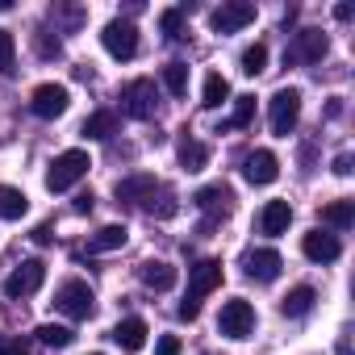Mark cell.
<instances>
[{"instance_id":"6da1fadb","label":"cell","mask_w":355,"mask_h":355,"mask_svg":"<svg viewBox=\"0 0 355 355\" xmlns=\"http://www.w3.org/2000/svg\"><path fill=\"white\" fill-rule=\"evenodd\" d=\"M222 263L218 259H201L197 268H193V276H189V297L180 301V318L184 322H197L201 318V301L214 293V288H222Z\"/></svg>"},{"instance_id":"7a4b0ae2","label":"cell","mask_w":355,"mask_h":355,"mask_svg":"<svg viewBox=\"0 0 355 355\" xmlns=\"http://www.w3.org/2000/svg\"><path fill=\"white\" fill-rule=\"evenodd\" d=\"M88 167H92L88 150H63V155L51 163V171H46V189H51V193H67L71 184H80L84 175H88Z\"/></svg>"},{"instance_id":"3957f363","label":"cell","mask_w":355,"mask_h":355,"mask_svg":"<svg viewBox=\"0 0 355 355\" xmlns=\"http://www.w3.org/2000/svg\"><path fill=\"white\" fill-rule=\"evenodd\" d=\"M55 309L67 313L71 322H84V318H92L96 297H92V288H88L84 280H63V284L55 288Z\"/></svg>"},{"instance_id":"277c9868","label":"cell","mask_w":355,"mask_h":355,"mask_svg":"<svg viewBox=\"0 0 355 355\" xmlns=\"http://www.w3.org/2000/svg\"><path fill=\"white\" fill-rule=\"evenodd\" d=\"M268 121H272V134L276 138H288L301 121V92L297 88H280L272 96V109H268Z\"/></svg>"},{"instance_id":"5b68a950","label":"cell","mask_w":355,"mask_h":355,"mask_svg":"<svg viewBox=\"0 0 355 355\" xmlns=\"http://www.w3.org/2000/svg\"><path fill=\"white\" fill-rule=\"evenodd\" d=\"M155 105H159V88H155V80H130L125 88H121V109L134 117V121H146V117H155Z\"/></svg>"},{"instance_id":"8992f818","label":"cell","mask_w":355,"mask_h":355,"mask_svg":"<svg viewBox=\"0 0 355 355\" xmlns=\"http://www.w3.org/2000/svg\"><path fill=\"white\" fill-rule=\"evenodd\" d=\"M218 330H222L226 338H247V334L255 330V305L243 301V297L226 301L222 313H218Z\"/></svg>"},{"instance_id":"52a82bcc","label":"cell","mask_w":355,"mask_h":355,"mask_svg":"<svg viewBox=\"0 0 355 355\" xmlns=\"http://www.w3.org/2000/svg\"><path fill=\"white\" fill-rule=\"evenodd\" d=\"M251 21H255V5H251V0H226L222 9L209 13V26H214L218 34H239V30L251 26Z\"/></svg>"},{"instance_id":"ba28073f","label":"cell","mask_w":355,"mask_h":355,"mask_svg":"<svg viewBox=\"0 0 355 355\" xmlns=\"http://www.w3.org/2000/svg\"><path fill=\"white\" fill-rule=\"evenodd\" d=\"M101 42H105V51L113 55V59H134L138 55V26L134 21H109L105 26V34H101Z\"/></svg>"},{"instance_id":"9c48e42d","label":"cell","mask_w":355,"mask_h":355,"mask_svg":"<svg viewBox=\"0 0 355 355\" xmlns=\"http://www.w3.org/2000/svg\"><path fill=\"white\" fill-rule=\"evenodd\" d=\"M67 105H71V92H67L63 84H38V88H34V96H30V109H34L42 121L63 117V113H67Z\"/></svg>"},{"instance_id":"30bf717a","label":"cell","mask_w":355,"mask_h":355,"mask_svg":"<svg viewBox=\"0 0 355 355\" xmlns=\"http://www.w3.org/2000/svg\"><path fill=\"white\" fill-rule=\"evenodd\" d=\"M193 205H197L201 214H209V222L201 226V230H209L214 222H222V218L230 214V205H234V193H230L226 184H205V189H197V193H193Z\"/></svg>"},{"instance_id":"8fae6325","label":"cell","mask_w":355,"mask_h":355,"mask_svg":"<svg viewBox=\"0 0 355 355\" xmlns=\"http://www.w3.org/2000/svg\"><path fill=\"white\" fill-rule=\"evenodd\" d=\"M42 280H46V263L42 259H26L21 268H13L9 272V280H5V293L17 301V297H34L38 288H42Z\"/></svg>"},{"instance_id":"7c38bea8","label":"cell","mask_w":355,"mask_h":355,"mask_svg":"<svg viewBox=\"0 0 355 355\" xmlns=\"http://www.w3.org/2000/svg\"><path fill=\"white\" fill-rule=\"evenodd\" d=\"M280 268H284V259H280V251H272V247L247 251V259H243V272H247L251 280H259V284H272V280L280 276Z\"/></svg>"},{"instance_id":"4fadbf2b","label":"cell","mask_w":355,"mask_h":355,"mask_svg":"<svg viewBox=\"0 0 355 355\" xmlns=\"http://www.w3.org/2000/svg\"><path fill=\"white\" fill-rule=\"evenodd\" d=\"M243 175H247V184H272L276 175H280V159L272 155V150H251L247 159H243Z\"/></svg>"},{"instance_id":"5bb4252c","label":"cell","mask_w":355,"mask_h":355,"mask_svg":"<svg viewBox=\"0 0 355 355\" xmlns=\"http://www.w3.org/2000/svg\"><path fill=\"white\" fill-rule=\"evenodd\" d=\"M301 251H305V259H313V263H334V259L343 255L338 239L326 234V230H309V234L301 239Z\"/></svg>"},{"instance_id":"9a60e30c","label":"cell","mask_w":355,"mask_h":355,"mask_svg":"<svg viewBox=\"0 0 355 355\" xmlns=\"http://www.w3.org/2000/svg\"><path fill=\"white\" fill-rule=\"evenodd\" d=\"M288 222H293V205H288V201H268V205L259 209V234H268V239L284 234Z\"/></svg>"},{"instance_id":"2e32d148","label":"cell","mask_w":355,"mask_h":355,"mask_svg":"<svg viewBox=\"0 0 355 355\" xmlns=\"http://www.w3.org/2000/svg\"><path fill=\"white\" fill-rule=\"evenodd\" d=\"M138 276H142V284L155 288V293H167V288H175V280H180V272H175L171 263H163V259H146V263L138 268Z\"/></svg>"},{"instance_id":"e0dca14e","label":"cell","mask_w":355,"mask_h":355,"mask_svg":"<svg viewBox=\"0 0 355 355\" xmlns=\"http://www.w3.org/2000/svg\"><path fill=\"white\" fill-rule=\"evenodd\" d=\"M326 51H330V42H326L322 30H301V34H297V46H293V59H301V63H322Z\"/></svg>"},{"instance_id":"ac0fdd59","label":"cell","mask_w":355,"mask_h":355,"mask_svg":"<svg viewBox=\"0 0 355 355\" xmlns=\"http://www.w3.org/2000/svg\"><path fill=\"white\" fill-rule=\"evenodd\" d=\"M159 189V180H155V175H125V180H117V201H134V205H142L150 193Z\"/></svg>"},{"instance_id":"d6986e66","label":"cell","mask_w":355,"mask_h":355,"mask_svg":"<svg viewBox=\"0 0 355 355\" xmlns=\"http://www.w3.org/2000/svg\"><path fill=\"white\" fill-rule=\"evenodd\" d=\"M113 343H117L121 351H142V347H146V322H142V318L117 322V326H113Z\"/></svg>"},{"instance_id":"ffe728a7","label":"cell","mask_w":355,"mask_h":355,"mask_svg":"<svg viewBox=\"0 0 355 355\" xmlns=\"http://www.w3.org/2000/svg\"><path fill=\"white\" fill-rule=\"evenodd\" d=\"M26 209H30V201L21 189L0 184V222H17V218H26Z\"/></svg>"},{"instance_id":"44dd1931","label":"cell","mask_w":355,"mask_h":355,"mask_svg":"<svg viewBox=\"0 0 355 355\" xmlns=\"http://www.w3.org/2000/svg\"><path fill=\"white\" fill-rule=\"evenodd\" d=\"M313 301H318V293H313L309 284H297V288L280 301V313H284V318H305V313L313 309Z\"/></svg>"},{"instance_id":"7402d4cb","label":"cell","mask_w":355,"mask_h":355,"mask_svg":"<svg viewBox=\"0 0 355 355\" xmlns=\"http://www.w3.org/2000/svg\"><path fill=\"white\" fill-rule=\"evenodd\" d=\"M113 134H117V113H113V109H96V113L84 121V138L105 142V138H113Z\"/></svg>"},{"instance_id":"603a6c76","label":"cell","mask_w":355,"mask_h":355,"mask_svg":"<svg viewBox=\"0 0 355 355\" xmlns=\"http://www.w3.org/2000/svg\"><path fill=\"white\" fill-rule=\"evenodd\" d=\"M205 163H209V146L184 134V138H180V167H184V171H205Z\"/></svg>"},{"instance_id":"cb8c5ba5","label":"cell","mask_w":355,"mask_h":355,"mask_svg":"<svg viewBox=\"0 0 355 355\" xmlns=\"http://www.w3.org/2000/svg\"><path fill=\"white\" fill-rule=\"evenodd\" d=\"M125 239H130L125 226H101V230L88 239V251H92V255H101V251H117V247H125Z\"/></svg>"},{"instance_id":"d4e9b609","label":"cell","mask_w":355,"mask_h":355,"mask_svg":"<svg viewBox=\"0 0 355 355\" xmlns=\"http://www.w3.org/2000/svg\"><path fill=\"white\" fill-rule=\"evenodd\" d=\"M230 101V80L226 76H205V92H201V105L205 109H218V105H226Z\"/></svg>"},{"instance_id":"484cf974","label":"cell","mask_w":355,"mask_h":355,"mask_svg":"<svg viewBox=\"0 0 355 355\" xmlns=\"http://www.w3.org/2000/svg\"><path fill=\"white\" fill-rule=\"evenodd\" d=\"M322 222L334 226V230H347V226L355 222V201H330V205L322 209Z\"/></svg>"},{"instance_id":"4316f807","label":"cell","mask_w":355,"mask_h":355,"mask_svg":"<svg viewBox=\"0 0 355 355\" xmlns=\"http://www.w3.org/2000/svg\"><path fill=\"white\" fill-rule=\"evenodd\" d=\"M142 209L163 222V218H175V209H180V205H175V193H171V189H159V201H155V193H150V197L142 201Z\"/></svg>"},{"instance_id":"83f0119b","label":"cell","mask_w":355,"mask_h":355,"mask_svg":"<svg viewBox=\"0 0 355 355\" xmlns=\"http://www.w3.org/2000/svg\"><path fill=\"white\" fill-rule=\"evenodd\" d=\"M0 76H17V38L0 26Z\"/></svg>"},{"instance_id":"f1b7e54d","label":"cell","mask_w":355,"mask_h":355,"mask_svg":"<svg viewBox=\"0 0 355 355\" xmlns=\"http://www.w3.org/2000/svg\"><path fill=\"white\" fill-rule=\"evenodd\" d=\"M163 88H167L171 96H184V92H189V67H184V63H167V67H163Z\"/></svg>"},{"instance_id":"f546056e","label":"cell","mask_w":355,"mask_h":355,"mask_svg":"<svg viewBox=\"0 0 355 355\" xmlns=\"http://www.w3.org/2000/svg\"><path fill=\"white\" fill-rule=\"evenodd\" d=\"M255 125V96H234V117L226 121V130H247Z\"/></svg>"},{"instance_id":"4dcf8cb0","label":"cell","mask_w":355,"mask_h":355,"mask_svg":"<svg viewBox=\"0 0 355 355\" xmlns=\"http://www.w3.org/2000/svg\"><path fill=\"white\" fill-rule=\"evenodd\" d=\"M259 71H268V46L263 42L243 51V76H259Z\"/></svg>"},{"instance_id":"1f68e13d","label":"cell","mask_w":355,"mask_h":355,"mask_svg":"<svg viewBox=\"0 0 355 355\" xmlns=\"http://www.w3.org/2000/svg\"><path fill=\"white\" fill-rule=\"evenodd\" d=\"M38 338H42L46 347H71V338H76V334H71L67 326H55V322H42V326H38Z\"/></svg>"},{"instance_id":"d6a6232c","label":"cell","mask_w":355,"mask_h":355,"mask_svg":"<svg viewBox=\"0 0 355 355\" xmlns=\"http://www.w3.org/2000/svg\"><path fill=\"white\" fill-rule=\"evenodd\" d=\"M159 30H163V38H180L184 34V9H163L159 13Z\"/></svg>"},{"instance_id":"836d02e7","label":"cell","mask_w":355,"mask_h":355,"mask_svg":"<svg viewBox=\"0 0 355 355\" xmlns=\"http://www.w3.org/2000/svg\"><path fill=\"white\" fill-rule=\"evenodd\" d=\"M59 51H63V42H59V38L38 34V55H42V59H59Z\"/></svg>"},{"instance_id":"e575fe53","label":"cell","mask_w":355,"mask_h":355,"mask_svg":"<svg viewBox=\"0 0 355 355\" xmlns=\"http://www.w3.org/2000/svg\"><path fill=\"white\" fill-rule=\"evenodd\" d=\"M184 347H180V338H175V334H163L159 338V347H155V355H180Z\"/></svg>"},{"instance_id":"d590c367","label":"cell","mask_w":355,"mask_h":355,"mask_svg":"<svg viewBox=\"0 0 355 355\" xmlns=\"http://www.w3.org/2000/svg\"><path fill=\"white\" fill-rule=\"evenodd\" d=\"M0 355H30V351H26L17 338H5V343H0Z\"/></svg>"},{"instance_id":"8d00e7d4","label":"cell","mask_w":355,"mask_h":355,"mask_svg":"<svg viewBox=\"0 0 355 355\" xmlns=\"http://www.w3.org/2000/svg\"><path fill=\"white\" fill-rule=\"evenodd\" d=\"M334 175H351V155H338L334 159Z\"/></svg>"},{"instance_id":"74e56055","label":"cell","mask_w":355,"mask_h":355,"mask_svg":"<svg viewBox=\"0 0 355 355\" xmlns=\"http://www.w3.org/2000/svg\"><path fill=\"white\" fill-rule=\"evenodd\" d=\"M76 214H92V193H80L76 197Z\"/></svg>"},{"instance_id":"f35d334b","label":"cell","mask_w":355,"mask_h":355,"mask_svg":"<svg viewBox=\"0 0 355 355\" xmlns=\"http://www.w3.org/2000/svg\"><path fill=\"white\" fill-rule=\"evenodd\" d=\"M30 239H34V243H38V247H46V243H51V239H55V234H51V226H38V230H34V234H30Z\"/></svg>"},{"instance_id":"ab89813d","label":"cell","mask_w":355,"mask_h":355,"mask_svg":"<svg viewBox=\"0 0 355 355\" xmlns=\"http://www.w3.org/2000/svg\"><path fill=\"white\" fill-rule=\"evenodd\" d=\"M334 17H338V21H351V17H355V9H351V5H334Z\"/></svg>"},{"instance_id":"60d3db41","label":"cell","mask_w":355,"mask_h":355,"mask_svg":"<svg viewBox=\"0 0 355 355\" xmlns=\"http://www.w3.org/2000/svg\"><path fill=\"white\" fill-rule=\"evenodd\" d=\"M334 355H351V347H347V338L338 343V351H334Z\"/></svg>"},{"instance_id":"b9f144b4","label":"cell","mask_w":355,"mask_h":355,"mask_svg":"<svg viewBox=\"0 0 355 355\" xmlns=\"http://www.w3.org/2000/svg\"><path fill=\"white\" fill-rule=\"evenodd\" d=\"M13 9V0H0V13H9Z\"/></svg>"},{"instance_id":"7bdbcfd3","label":"cell","mask_w":355,"mask_h":355,"mask_svg":"<svg viewBox=\"0 0 355 355\" xmlns=\"http://www.w3.org/2000/svg\"><path fill=\"white\" fill-rule=\"evenodd\" d=\"M96 355H101V351H96Z\"/></svg>"}]
</instances>
